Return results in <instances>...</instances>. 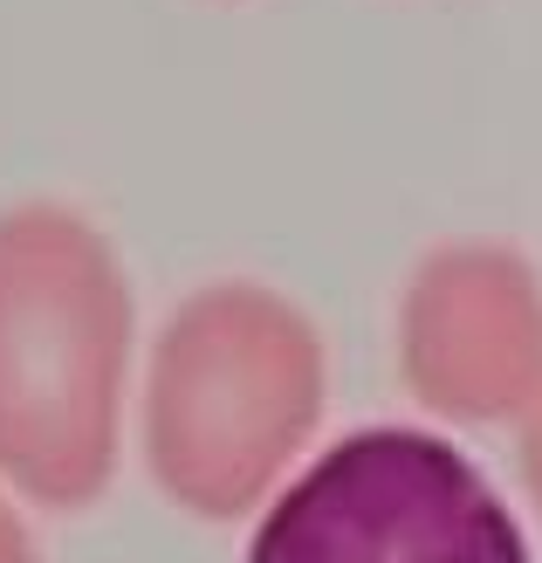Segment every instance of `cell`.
Masks as SVG:
<instances>
[{"label": "cell", "instance_id": "1", "mask_svg": "<svg viewBox=\"0 0 542 563\" xmlns=\"http://www.w3.org/2000/svg\"><path fill=\"white\" fill-rule=\"evenodd\" d=\"M137 378L118 241L69 200L0 207V488L76 516L110 495Z\"/></svg>", "mask_w": 542, "mask_h": 563}, {"label": "cell", "instance_id": "2", "mask_svg": "<svg viewBox=\"0 0 542 563\" xmlns=\"http://www.w3.org/2000/svg\"><path fill=\"white\" fill-rule=\"evenodd\" d=\"M323 406L330 351L309 309L268 282H207L145 351V474L179 516L241 522L289 482Z\"/></svg>", "mask_w": 542, "mask_h": 563}, {"label": "cell", "instance_id": "3", "mask_svg": "<svg viewBox=\"0 0 542 563\" xmlns=\"http://www.w3.org/2000/svg\"><path fill=\"white\" fill-rule=\"evenodd\" d=\"M241 563H535L516 509L453 440L364 427L289 474Z\"/></svg>", "mask_w": 542, "mask_h": 563}, {"label": "cell", "instance_id": "4", "mask_svg": "<svg viewBox=\"0 0 542 563\" xmlns=\"http://www.w3.org/2000/svg\"><path fill=\"white\" fill-rule=\"evenodd\" d=\"M398 385L433 419L501 427L542 391V275L508 241H440L398 289Z\"/></svg>", "mask_w": 542, "mask_h": 563}, {"label": "cell", "instance_id": "5", "mask_svg": "<svg viewBox=\"0 0 542 563\" xmlns=\"http://www.w3.org/2000/svg\"><path fill=\"white\" fill-rule=\"evenodd\" d=\"M516 467H522V488H529V501H535V516H542V391L522 406V419H516Z\"/></svg>", "mask_w": 542, "mask_h": 563}, {"label": "cell", "instance_id": "6", "mask_svg": "<svg viewBox=\"0 0 542 563\" xmlns=\"http://www.w3.org/2000/svg\"><path fill=\"white\" fill-rule=\"evenodd\" d=\"M0 563H42V543H35V529H27L21 501L8 488H0Z\"/></svg>", "mask_w": 542, "mask_h": 563}]
</instances>
